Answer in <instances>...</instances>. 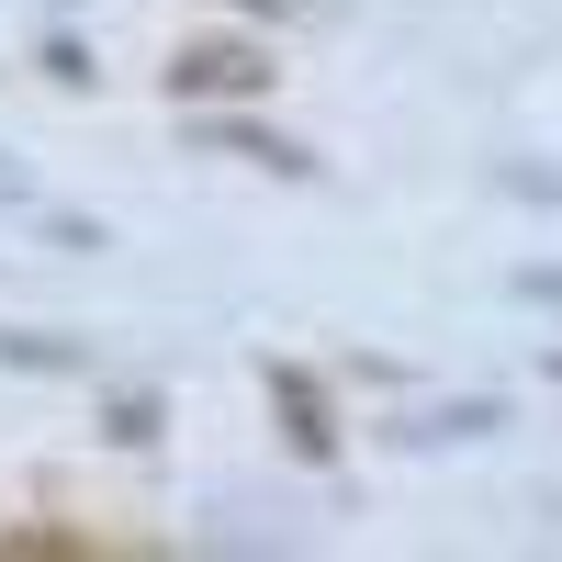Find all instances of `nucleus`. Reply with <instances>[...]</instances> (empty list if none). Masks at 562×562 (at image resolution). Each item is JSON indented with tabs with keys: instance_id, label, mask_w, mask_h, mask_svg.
Listing matches in <instances>:
<instances>
[{
	"instance_id": "obj_1",
	"label": "nucleus",
	"mask_w": 562,
	"mask_h": 562,
	"mask_svg": "<svg viewBox=\"0 0 562 562\" xmlns=\"http://www.w3.org/2000/svg\"><path fill=\"white\" fill-rule=\"evenodd\" d=\"M158 79L180 90V102H259L281 68H270V45H248V34H203V45H180Z\"/></svg>"
},
{
	"instance_id": "obj_2",
	"label": "nucleus",
	"mask_w": 562,
	"mask_h": 562,
	"mask_svg": "<svg viewBox=\"0 0 562 562\" xmlns=\"http://www.w3.org/2000/svg\"><path fill=\"white\" fill-rule=\"evenodd\" d=\"M192 147H225V158H248L270 180H315V147H293L281 124H248V113H203L192 102Z\"/></svg>"
},
{
	"instance_id": "obj_3",
	"label": "nucleus",
	"mask_w": 562,
	"mask_h": 562,
	"mask_svg": "<svg viewBox=\"0 0 562 562\" xmlns=\"http://www.w3.org/2000/svg\"><path fill=\"white\" fill-rule=\"evenodd\" d=\"M259 383L281 394V439H293L304 461H338V416H326V394L304 383V371H293V360H270V371H259Z\"/></svg>"
},
{
	"instance_id": "obj_4",
	"label": "nucleus",
	"mask_w": 562,
	"mask_h": 562,
	"mask_svg": "<svg viewBox=\"0 0 562 562\" xmlns=\"http://www.w3.org/2000/svg\"><path fill=\"white\" fill-rule=\"evenodd\" d=\"M0 360H12V371H79L90 349L79 338H34V326H0Z\"/></svg>"
},
{
	"instance_id": "obj_5",
	"label": "nucleus",
	"mask_w": 562,
	"mask_h": 562,
	"mask_svg": "<svg viewBox=\"0 0 562 562\" xmlns=\"http://www.w3.org/2000/svg\"><path fill=\"white\" fill-rule=\"evenodd\" d=\"M45 79H57V90H90L102 68H90V45H79V34H45Z\"/></svg>"
},
{
	"instance_id": "obj_6",
	"label": "nucleus",
	"mask_w": 562,
	"mask_h": 562,
	"mask_svg": "<svg viewBox=\"0 0 562 562\" xmlns=\"http://www.w3.org/2000/svg\"><path fill=\"white\" fill-rule=\"evenodd\" d=\"M113 439L147 450V439H158V405H147V394H113Z\"/></svg>"
},
{
	"instance_id": "obj_7",
	"label": "nucleus",
	"mask_w": 562,
	"mask_h": 562,
	"mask_svg": "<svg viewBox=\"0 0 562 562\" xmlns=\"http://www.w3.org/2000/svg\"><path fill=\"white\" fill-rule=\"evenodd\" d=\"M12 192H23V169H12V158H0V203H12Z\"/></svg>"
},
{
	"instance_id": "obj_8",
	"label": "nucleus",
	"mask_w": 562,
	"mask_h": 562,
	"mask_svg": "<svg viewBox=\"0 0 562 562\" xmlns=\"http://www.w3.org/2000/svg\"><path fill=\"white\" fill-rule=\"evenodd\" d=\"M237 12H281V0H237Z\"/></svg>"
}]
</instances>
